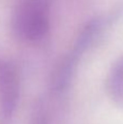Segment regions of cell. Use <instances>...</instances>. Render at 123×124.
<instances>
[{
    "instance_id": "1",
    "label": "cell",
    "mask_w": 123,
    "mask_h": 124,
    "mask_svg": "<svg viewBox=\"0 0 123 124\" xmlns=\"http://www.w3.org/2000/svg\"><path fill=\"white\" fill-rule=\"evenodd\" d=\"M11 26L19 39L36 43L50 30V4L48 0H17L11 16Z\"/></svg>"
},
{
    "instance_id": "2",
    "label": "cell",
    "mask_w": 123,
    "mask_h": 124,
    "mask_svg": "<svg viewBox=\"0 0 123 124\" xmlns=\"http://www.w3.org/2000/svg\"><path fill=\"white\" fill-rule=\"evenodd\" d=\"M21 90V76L12 61L0 60V113L4 119L12 116Z\"/></svg>"
},
{
    "instance_id": "3",
    "label": "cell",
    "mask_w": 123,
    "mask_h": 124,
    "mask_svg": "<svg viewBox=\"0 0 123 124\" xmlns=\"http://www.w3.org/2000/svg\"><path fill=\"white\" fill-rule=\"evenodd\" d=\"M78 62L80 59L75 58V56L71 54V52L68 54L63 59H61L51 76V88L54 92H64L69 87L75 74Z\"/></svg>"
},
{
    "instance_id": "4",
    "label": "cell",
    "mask_w": 123,
    "mask_h": 124,
    "mask_svg": "<svg viewBox=\"0 0 123 124\" xmlns=\"http://www.w3.org/2000/svg\"><path fill=\"white\" fill-rule=\"evenodd\" d=\"M102 27H104V22L97 17L87 22L76 36L75 43L71 50L72 54H74L80 59L82 58L83 54L97 40L102 32Z\"/></svg>"
},
{
    "instance_id": "5",
    "label": "cell",
    "mask_w": 123,
    "mask_h": 124,
    "mask_svg": "<svg viewBox=\"0 0 123 124\" xmlns=\"http://www.w3.org/2000/svg\"><path fill=\"white\" fill-rule=\"evenodd\" d=\"M106 87L113 102L123 108V56L118 58L111 65L107 76Z\"/></svg>"
}]
</instances>
